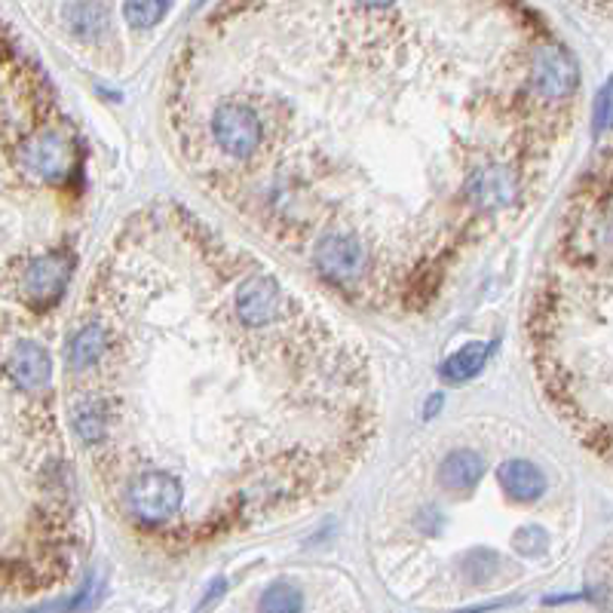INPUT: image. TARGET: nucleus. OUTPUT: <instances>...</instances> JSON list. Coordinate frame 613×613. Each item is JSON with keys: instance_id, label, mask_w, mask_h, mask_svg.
I'll return each instance as SVG.
<instances>
[{"instance_id": "1a4fd4ad", "label": "nucleus", "mask_w": 613, "mask_h": 613, "mask_svg": "<svg viewBox=\"0 0 613 613\" xmlns=\"http://www.w3.org/2000/svg\"><path fill=\"white\" fill-rule=\"evenodd\" d=\"M488 356H491V347H488V343H466L460 353H454V356L445 362L442 377L445 380H451V384H460V380H466V377L481 372V365L488 362Z\"/></svg>"}, {"instance_id": "ddd939ff", "label": "nucleus", "mask_w": 613, "mask_h": 613, "mask_svg": "<svg viewBox=\"0 0 613 613\" xmlns=\"http://www.w3.org/2000/svg\"><path fill=\"white\" fill-rule=\"evenodd\" d=\"M546 546V534L540 528H522L515 534V549L525 555H540Z\"/></svg>"}, {"instance_id": "423d86ee", "label": "nucleus", "mask_w": 613, "mask_h": 613, "mask_svg": "<svg viewBox=\"0 0 613 613\" xmlns=\"http://www.w3.org/2000/svg\"><path fill=\"white\" fill-rule=\"evenodd\" d=\"M3 372L18 392H47L52 384V356L35 341H18L3 359Z\"/></svg>"}, {"instance_id": "f8f14e48", "label": "nucleus", "mask_w": 613, "mask_h": 613, "mask_svg": "<svg viewBox=\"0 0 613 613\" xmlns=\"http://www.w3.org/2000/svg\"><path fill=\"white\" fill-rule=\"evenodd\" d=\"M298 608H301V596L291 586H283V583L271 586L261 598V611H298Z\"/></svg>"}, {"instance_id": "0eeeda50", "label": "nucleus", "mask_w": 613, "mask_h": 613, "mask_svg": "<svg viewBox=\"0 0 613 613\" xmlns=\"http://www.w3.org/2000/svg\"><path fill=\"white\" fill-rule=\"evenodd\" d=\"M497 481H500V488H503L512 500H522V503H534V500H540L546 491L543 473H540L530 460H506V463L497 470Z\"/></svg>"}, {"instance_id": "f03ea898", "label": "nucleus", "mask_w": 613, "mask_h": 613, "mask_svg": "<svg viewBox=\"0 0 613 613\" xmlns=\"http://www.w3.org/2000/svg\"><path fill=\"white\" fill-rule=\"evenodd\" d=\"M102 353L68 411L114 510L209 543L338 491L375 442L372 362L301 291L182 205L133 215L86 291Z\"/></svg>"}, {"instance_id": "f257e3e1", "label": "nucleus", "mask_w": 613, "mask_h": 613, "mask_svg": "<svg viewBox=\"0 0 613 613\" xmlns=\"http://www.w3.org/2000/svg\"><path fill=\"white\" fill-rule=\"evenodd\" d=\"M445 25V0H222L172 92L237 99L249 157L209 193L304 258L347 239L372 298H433L445 261L528 212L571 138L579 71L522 0Z\"/></svg>"}, {"instance_id": "7ed1b4c3", "label": "nucleus", "mask_w": 613, "mask_h": 613, "mask_svg": "<svg viewBox=\"0 0 613 613\" xmlns=\"http://www.w3.org/2000/svg\"><path fill=\"white\" fill-rule=\"evenodd\" d=\"M611 157L564 215L562 239L530 313V353L549 402L608 463L611 458Z\"/></svg>"}, {"instance_id": "20e7f679", "label": "nucleus", "mask_w": 613, "mask_h": 613, "mask_svg": "<svg viewBox=\"0 0 613 613\" xmlns=\"http://www.w3.org/2000/svg\"><path fill=\"white\" fill-rule=\"evenodd\" d=\"M18 163L40 182H65L77 170V145L65 129L47 126L22 145Z\"/></svg>"}, {"instance_id": "6e6552de", "label": "nucleus", "mask_w": 613, "mask_h": 613, "mask_svg": "<svg viewBox=\"0 0 613 613\" xmlns=\"http://www.w3.org/2000/svg\"><path fill=\"white\" fill-rule=\"evenodd\" d=\"M481 473H485V463H481L476 451L460 448V451L445 458L439 481H442L448 491H470L478 478H481Z\"/></svg>"}, {"instance_id": "9b49d317", "label": "nucleus", "mask_w": 613, "mask_h": 613, "mask_svg": "<svg viewBox=\"0 0 613 613\" xmlns=\"http://www.w3.org/2000/svg\"><path fill=\"white\" fill-rule=\"evenodd\" d=\"M172 0H126L123 13H126V22L138 28V32H148L153 25H160L163 16L170 13Z\"/></svg>"}, {"instance_id": "39448f33", "label": "nucleus", "mask_w": 613, "mask_h": 613, "mask_svg": "<svg viewBox=\"0 0 613 613\" xmlns=\"http://www.w3.org/2000/svg\"><path fill=\"white\" fill-rule=\"evenodd\" d=\"M74 261L71 255H43L28 261L22 273V291L35 306H52L68 289Z\"/></svg>"}, {"instance_id": "9d476101", "label": "nucleus", "mask_w": 613, "mask_h": 613, "mask_svg": "<svg viewBox=\"0 0 613 613\" xmlns=\"http://www.w3.org/2000/svg\"><path fill=\"white\" fill-rule=\"evenodd\" d=\"M68 25L80 37H92L102 32L108 25V7L99 0H84V3H74L68 10Z\"/></svg>"}, {"instance_id": "4468645a", "label": "nucleus", "mask_w": 613, "mask_h": 613, "mask_svg": "<svg viewBox=\"0 0 613 613\" xmlns=\"http://www.w3.org/2000/svg\"><path fill=\"white\" fill-rule=\"evenodd\" d=\"M439 405H442V396H439V399H433V402H429V409H426V414H433V411H439Z\"/></svg>"}]
</instances>
